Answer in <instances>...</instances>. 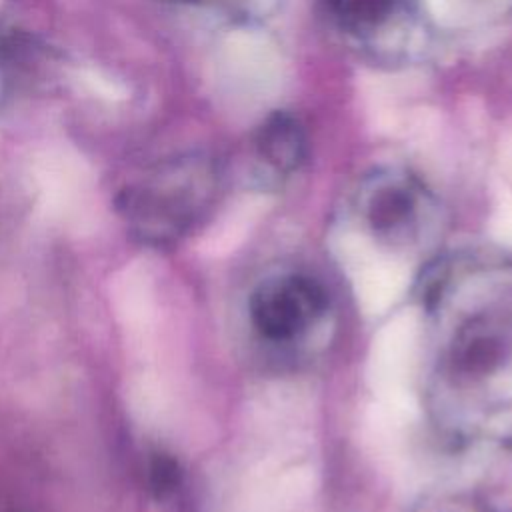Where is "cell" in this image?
Instances as JSON below:
<instances>
[{
	"label": "cell",
	"mask_w": 512,
	"mask_h": 512,
	"mask_svg": "<svg viewBox=\"0 0 512 512\" xmlns=\"http://www.w3.org/2000/svg\"><path fill=\"white\" fill-rule=\"evenodd\" d=\"M422 392L458 446L512 444V254L440 262L426 278Z\"/></svg>",
	"instance_id": "1"
},
{
	"label": "cell",
	"mask_w": 512,
	"mask_h": 512,
	"mask_svg": "<svg viewBox=\"0 0 512 512\" xmlns=\"http://www.w3.org/2000/svg\"><path fill=\"white\" fill-rule=\"evenodd\" d=\"M444 214L434 192L404 168H374L346 192L334 232L350 260L390 264L422 282L438 252ZM436 268V264H430Z\"/></svg>",
	"instance_id": "2"
},
{
	"label": "cell",
	"mask_w": 512,
	"mask_h": 512,
	"mask_svg": "<svg viewBox=\"0 0 512 512\" xmlns=\"http://www.w3.org/2000/svg\"><path fill=\"white\" fill-rule=\"evenodd\" d=\"M246 328L264 356L306 360L334 328V300L326 282L300 266H274L260 274L244 302Z\"/></svg>",
	"instance_id": "3"
},
{
	"label": "cell",
	"mask_w": 512,
	"mask_h": 512,
	"mask_svg": "<svg viewBox=\"0 0 512 512\" xmlns=\"http://www.w3.org/2000/svg\"><path fill=\"white\" fill-rule=\"evenodd\" d=\"M220 184L222 176L214 160L180 156L126 188L120 210L144 242L168 244L188 234L210 212Z\"/></svg>",
	"instance_id": "4"
},
{
	"label": "cell",
	"mask_w": 512,
	"mask_h": 512,
	"mask_svg": "<svg viewBox=\"0 0 512 512\" xmlns=\"http://www.w3.org/2000/svg\"><path fill=\"white\" fill-rule=\"evenodd\" d=\"M330 28L374 64H406L426 46L418 0H320Z\"/></svg>",
	"instance_id": "5"
},
{
	"label": "cell",
	"mask_w": 512,
	"mask_h": 512,
	"mask_svg": "<svg viewBox=\"0 0 512 512\" xmlns=\"http://www.w3.org/2000/svg\"><path fill=\"white\" fill-rule=\"evenodd\" d=\"M304 134L298 122L288 114L272 116L260 130L258 154L262 162L278 176L294 172L304 160Z\"/></svg>",
	"instance_id": "6"
},
{
	"label": "cell",
	"mask_w": 512,
	"mask_h": 512,
	"mask_svg": "<svg viewBox=\"0 0 512 512\" xmlns=\"http://www.w3.org/2000/svg\"><path fill=\"white\" fill-rule=\"evenodd\" d=\"M148 480L150 490L156 494V498L164 500L176 494V490L182 484V470L178 462L168 454H154L148 466Z\"/></svg>",
	"instance_id": "7"
},
{
	"label": "cell",
	"mask_w": 512,
	"mask_h": 512,
	"mask_svg": "<svg viewBox=\"0 0 512 512\" xmlns=\"http://www.w3.org/2000/svg\"><path fill=\"white\" fill-rule=\"evenodd\" d=\"M418 512H488V508L464 498H442L424 504Z\"/></svg>",
	"instance_id": "8"
},
{
	"label": "cell",
	"mask_w": 512,
	"mask_h": 512,
	"mask_svg": "<svg viewBox=\"0 0 512 512\" xmlns=\"http://www.w3.org/2000/svg\"><path fill=\"white\" fill-rule=\"evenodd\" d=\"M190 2H198V0H190Z\"/></svg>",
	"instance_id": "9"
},
{
	"label": "cell",
	"mask_w": 512,
	"mask_h": 512,
	"mask_svg": "<svg viewBox=\"0 0 512 512\" xmlns=\"http://www.w3.org/2000/svg\"><path fill=\"white\" fill-rule=\"evenodd\" d=\"M0 82H2V80H0Z\"/></svg>",
	"instance_id": "10"
}]
</instances>
